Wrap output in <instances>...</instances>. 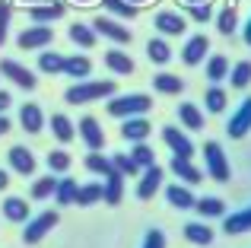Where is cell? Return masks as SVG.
I'll return each instance as SVG.
<instances>
[{"mask_svg":"<svg viewBox=\"0 0 251 248\" xmlns=\"http://www.w3.org/2000/svg\"><path fill=\"white\" fill-rule=\"evenodd\" d=\"M130 159H134L140 169H150L156 162V153H153V147H150L147 140H140V143H134V149H130Z\"/></svg>","mask_w":251,"mask_h":248,"instance_id":"39","label":"cell"},{"mask_svg":"<svg viewBox=\"0 0 251 248\" xmlns=\"http://www.w3.org/2000/svg\"><path fill=\"white\" fill-rule=\"evenodd\" d=\"M242 35H245V45H251V19L245 23V29H242Z\"/></svg>","mask_w":251,"mask_h":248,"instance_id":"50","label":"cell"},{"mask_svg":"<svg viewBox=\"0 0 251 248\" xmlns=\"http://www.w3.org/2000/svg\"><path fill=\"white\" fill-rule=\"evenodd\" d=\"M64 74L74 76V80H86L92 74V61L86 54H74V57H64Z\"/></svg>","mask_w":251,"mask_h":248,"instance_id":"23","label":"cell"},{"mask_svg":"<svg viewBox=\"0 0 251 248\" xmlns=\"http://www.w3.org/2000/svg\"><path fill=\"white\" fill-rule=\"evenodd\" d=\"M162 188V169L156 166H150V169H143V175H140V181H137V198L140 200H150V198H156V191Z\"/></svg>","mask_w":251,"mask_h":248,"instance_id":"12","label":"cell"},{"mask_svg":"<svg viewBox=\"0 0 251 248\" xmlns=\"http://www.w3.org/2000/svg\"><path fill=\"white\" fill-rule=\"evenodd\" d=\"M25 13H29L32 23L45 25V23H54V19H61L64 13H67V6H64L61 0H51V3H32V6H25Z\"/></svg>","mask_w":251,"mask_h":248,"instance_id":"10","label":"cell"},{"mask_svg":"<svg viewBox=\"0 0 251 248\" xmlns=\"http://www.w3.org/2000/svg\"><path fill=\"white\" fill-rule=\"evenodd\" d=\"M248 229H251V207L223 217V232H226V236H239V232H248Z\"/></svg>","mask_w":251,"mask_h":248,"instance_id":"22","label":"cell"},{"mask_svg":"<svg viewBox=\"0 0 251 248\" xmlns=\"http://www.w3.org/2000/svg\"><path fill=\"white\" fill-rule=\"evenodd\" d=\"M102 200V185L99 181H89V185H76V194H74V204L80 207H92Z\"/></svg>","mask_w":251,"mask_h":248,"instance_id":"28","label":"cell"},{"mask_svg":"<svg viewBox=\"0 0 251 248\" xmlns=\"http://www.w3.org/2000/svg\"><path fill=\"white\" fill-rule=\"evenodd\" d=\"M0 74H3L10 83H16L19 89H29V93L38 86V76L32 74L29 67H23L19 61H13V57H3V61H0Z\"/></svg>","mask_w":251,"mask_h":248,"instance_id":"7","label":"cell"},{"mask_svg":"<svg viewBox=\"0 0 251 248\" xmlns=\"http://www.w3.org/2000/svg\"><path fill=\"white\" fill-rule=\"evenodd\" d=\"M111 162H115V169L124 175V178H130V175H137V172H140V166H137V162L130 159L127 153H111Z\"/></svg>","mask_w":251,"mask_h":248,"instance_id":"43","label":"cell"},{"mask_svg":"<svg viewBox=\"0 0 251 248\" xmlns=\"http://www.w3.org/2000/svg\"><path fill=\"white\" fill-rule=\"evenodd\" d=\"M105 67L121 74V76L134 74V61H130V54H124V51H105Z\"/></svg>","mask_w":251,"mask_h":248,"instance_id":"27","label":"cell"},{"mask_svg":"<svg viewBox=\"0 0 251 248\" xmlns=\"http://www.w3.org/2000/svg\"><path fill=\"white\" fill-rule=\"evenodd\" d=\"M10 16H13L10 0H0V48H3L6 35H10Z\"/></svg>","mask_w":251,"mask_h":248,"instance_id":"45","label":"cell"},{"mask_svg":"<svg viewBox=\"0 0 251 248\" xmlns=\"http://www.w3.org/2000/svg\"><path fill=\"white\" fill-rule=\"evenodd\" d=\"M153 25L162 32V35H181V32L188 29L184 16H181V13H172V10H162V13H156Z\"/></svg>","mask_w":251,"mask_h":248,"instance_id":"18","label":"cell"},{"mask_svg":"<svg viewBox=\"0 0 251 248\" xmlns=\"http://www.w3.org/2000/svg\"><path fill=\"white\" fill-rule=\"evenodd\" d=\"M48 127H51V134H54V140L57 143H70L76 137V124L67 118V115H51V121H48Z\"/></svg>","mask_w":251,"mask_h":248,"instance_id":"21","label":"cell"},{"mask_svg":"<svg viewBox=\"0 0 251 248\" xmlns=\"http://www.w3.org/2000/svg\"><path fill=\"white\" fill-rule=\"evenodd\" d=\"M178 118H181V127L203 130V112L194 105V102H181V105H178Z\"/></svg>","mask_w":251,"mask_h":248,"instance_id":"24","label":"cell"},{"mask_svg":"<svg viewBox=\"0 0 251 248\" xmlns=\"http://www.w3.org/2000/svg\"><path fill=\"white\" fill-rule=\"evenodd\" d=\"M188 13H191V19H194V23H207V19L213 16L210 3H207V6H203V3H191V6H188Z\"/></svg>","mask_w":251,"mask_h":248,"instance_id":"46","label":"cell"},{"mask_svg":"<svg viewBox=\"0 0 251 248\" xmlns=\"http://www.w3.org/2000/svg\"><path fill=\"white\" fill-rule=\"evenodd\" d=\"M86 169H89L92 175H99V178H105V181H108V178H124V175L115 169L111 156H102L99 149H96V153H89V156H86Z\"/></svg>","mask_w":251,"mask_h":248,"instance_id":"15","label":"cell"},{"mask_svg":"<svg viewBox=\"0 0 251 248\" xmlns=\"http://www.w3.org/2000/svg\"><path fill=\"white\" fill-rule=\"evenodd\" d=\"M207 51H210V38L207 35H191L188 42H184V48H181V61L188 64V67H194V64H201L203 57H207Z\"/></svg>","mask_w":251,"mask_h":248,"instance_id":"14","label":"cell"},{"mask_svg":"<svg viewBox=\"0 0 251 248\" xmlns=\"http://www.w3.org/2000/svg\"><path fill=\"white\" fill-rule=\"evenodd\" d=\"M143 248H166V232L162 229H150L143 239Z\"/></svg>","mask_w":251,"mask_h":248,"instance_id":"47","label":"cell"},{"mask_svg":"<svg viewBox=\"0 0 251 248\" xmlns=\"http://www.w3.org/2000/svg\"><path fill=\"white\" fill-rule=\"evenodd\" d=\"M226 80H232V89H245L251 83V61H239L235 67H229Z\"/></svg>","mask_w":251,"mask_h":248,"instance_id":"37","label":"cell"},{"mask_svg":"<svg viewBox=\"0 0 251 248\" xmlns=\"http://www.w3.org/2000/svg\"><path fill=\"white\" fill-rule=\"evenodd\" d=\"M127 3H134V6H140V3H143V0H127Z\"/></svg>","mask_w":251,"mask_h":248,"instance_id":"52","label":"cell"},{"mask_svg":"<svg viewBox=\"0 0 251 248\" xmlns=\"http://www.w3.org/2000/svg\"><path fill=\"white\" fill-rule=\"evenodd\" d=\"M6 185H10V178H6V172H3V169H0V191H3Z\"/></svg>","mask_w":251,"mask_h":248,"instance_id":"51","label":"cell"},{"mask_svg":"<svg viewBox=\"0 0 251 248\" xmlns=\"http://www.w3.org/2000/svg\"><path fill=\"white\" fill-rule=\"evenodd\" d=\"M166 198H169V204L172 207H178V210H191L194 207V194H191V188H184V185H169L166 188Z\"/></svg>","mask_w":251,"mask_h":248,"instance_id":"26","label":"cell"},{"mask_svg":"<svg viewBox=\"0 0 251 248\" xmlns=\"http://www.w3.org/2000/svg\"><path fill=\"white\" fill-rule=\"evenodd\" d=\"M67 35H70V42L74 45H80V48H92L96 45V32H92V25H86V23H74L67 29Z\"/></svg>","mask_w":251,"mask_h":248,"instance_id":"30","label":"cell"},{"mask_svg":"<svg viewBox=\"0 0 251 248\" xmlns=\"http://www.w3.org/2000/svg\"><path fill=\"white\" fill-rule=\"evenodd\" d=\"M6 159H10V166H13V172H19V175H25V178H32L35 175V169H38V162H35V156H32V149H25V147H10V153H6Z\"/></svg>","mask_w":251,"mask_h":248,"instance_id":"11","label":"cell"},{"mask_svg":"<svg viewBox=\"0 0 251 248\" xmlns=\"http://www.w3.org/2000/svg\"><path fill=\"white\" fill-rule=\"evenodd\" d=\"M121 198H124V178H108L102 185V200L108 207H118V204H121Z\"/></svg>","mask_w":251,"mask_h":248,"instance_id":"35","label":"cell"},{"mask_svg":"<svg viewBox=\"0 0 251 248\" xmlns=\"http://www.w3.org/2000/svg\"><path fill=\"white\" fill-rule=\"evenodd\" d=\"M150 130H153V124H150L143 115H134V118H124L121 124V137L124 140H130V143H140V140H147L150 137Z\"/></svg>","mask_w":251,"mask_h":248,"instance_id":"16","label":"cell"},{"mask_svg":"<svg viewBox=\"0 0 251 248\" xmlns=\"http://www.w3.org/2000/svg\"><path fill=\"white\" fill-rule=\"evenodd\" d=\"M74 194H76V181H74V178H57V188H54V204H61V207L74 204Z\"/></svg>","mask_w":251,"mask_h":248,"instance_id":"40","label":"cell"},{"mask_svg":"<svg viewBox=\"0 0 251 248\" xmlns=\"http://www.w3.org/2000/svg\"><path fill=\"white\" fill-rule=\"evenodd\" d=\"M194 210L201 213L203 220H210V217H226V204H223L220 198H201V200H194Z\"/></svg>","mask_w":251,"mask_h":248,"instance_id":"33","label":"cell"},{"mask_svg":"<svg viewBox=\"0 0 251 248\" xmlns=\"http://www.w3.org/2000/svg\"><path fill=\"white\" fill-rule=\"evenodd\" d=\"M54 188H57V178H54V172L51 175H45V178H35L32 181V200H48V198H54Z\"/></svg>","mask_w":251,"mask_h":248,"instance_id":"32","label":"cell"},{"mask_svg":"<svg viewBox=\"0 0 251 248\" xmlns=\"http://www.w3.org/2000/svg\"><path fill=\"white\" fill-rule=\"evenodd\" d=\"M226 89L223 86H210L207 89V96H203V102H207V112L210 115H220V112H226Z\"/></svg>","mask_w":251,"mask_h":248,"instance_id":"36","label":"cell"},{"mask_svg":"<svg viewBox=\"0 0 251 248\" xmlns=\"http://www.w3.org/2000/svg\"><path fill=\"white\" fill-rule=\"evenodd\" d=\"M19 124H23L25 134H38V130L45 127V115H42V108H38L35 102H23V108H19Z\"/></svg>","mask_w":251,"mask_h":248,"instance_id":"19","label":"cell"},{"mask_svg":"<svg viewBox=\"0 0 251 248\" xmlns=\"http://www.w3.org/2000/svg\"><path fill=\"white\" fill-rule=\"evenodd\" d=\"M54 42V29L51 25H29V29H23L19 32V38H16V45H19V51H42V48H48V45Z\"/></svg>","mask_w":251,"mask_h":248,"instance_id":"6","label":"cell"},{"mask_svg":"<svg viewBox=\"0 0 251 248\" xmlns=\"http://www.w3.org/2000/svg\"><path fill=\"white\" fill-rule=\"evenodd\" d=\"M184 239H188L191 245H210L213 242V229H210L207 223H188L184 226Z\"/></svg>","mask_w":251,"mask_h":248,"instance_id":"31","label":"cell"},{"mask_svg":"<svg viewBox=\"0 0 251 248\" xmlns=\"http://www.w3.org/2000/svg\"><path fill=\"white\" fill-rule=\"evenodd\" d=\"M248 130H251V96L232 112V118L226 121V134L232 137V140H242Z\"/></svg>","mask_w":251,"mask_h":248,"instance_id":"9","label":"cell"},{"mask_svg":"<svg viewBox=\"0 0 251 248\" xmlns=\"http://www.w3.org/2000/svg\"><path fill=\"white\" fill-rule=\"evenodd\" d=\"M45 162H48L51 172H67L74 159H70V153H64V149H51V153L45 156Z\"/></svg>","mask_w":251,"mask_h":248,"instance_id":"42","label":"cell"},{"mask_svg":"<svg viewBox=\"0 0 251 248\" xmlns=\"http://www.w3.org/2000/svg\"><path fill=\"white\" fill-rule=\"evenodd\" d=\"M162 140H166V147L175 156H184V159H191V156H194V140H191L188 134H181V127H172V124H166V127H162Z\"/></svg>","mask_w":251,"mask_h":248,"instance_id":"8","label":"cell"},{"mask_svg":"<svg viewBox=\"0 0 251 248\" xmlns=\"http://www.w3.org/2000/svg\"><path fill=\"white\" fill-rule=\"evenodd\" d=\"M229 76V61L223 54H213V57H207V80L210 83H223Z\"/></svg>","mask_w":251,"mask_h":248,"instance_id":"34","label":"cell"},{"mask_svg":"<svg viewBox=\"0 0 251 248\" xmlns=\"http://www.w3.org/2000/svg\"><path fill=\"white\" fill-rule=\"evenodd\" d=\"M0 210H3V220H10V223H25L32 207H29V200H23V198H3Z\"/></svg>","mask_w":251,"mask_h":248,"instance_id":"20","label":"cell"},{"mask_svg":"<svg viewBox=\"0 0 251 248\" xmlns=\"http://www.w3.org/2000/svg\"><path fill=\"white\" fill-rule=\"evenodd\" d=\"M38 70L48 74V76L64 74V54L61 51H42V54H38Z\"/></svg>","mask_w":251,"mask_h":248,"instance_id":"29","label":"cell"},{"mask_svg":"<svg viewBox=\"0 0 251 248\" xmlns=\"http://www.w3.org/2000/svg\"><path fill=\"white\" fill-rule=\"evenodd\" d=\"M153 108V99L147 93H130V96H115L108 102V115L115 118H134V115H147Z\"/></svg>","mask_w":251,"mask_h":248,"instance_id":"2","label":"cell"},{"mask_svg":"<svg viewBox=\"0 0 251 248\" xmlns=\"http://www.w3.org/2000/svg\"><path fill=\"white\" fill-rule=\"evenodd\" d=\"M25 3H29V0H25Z\"/></svg>","mask_w":251,"mask_h":248,"instance_id":"54","label":"cell"},{"mask_svg":"<svg viewBox=\"0 0 251 248\" xmlns=\"http://www.w3.org/2000/svg\"><path fill=\"white\" fill-rule=\"evenodd\" d=\"M147 57L153 64H169L172 61V48L162 38H150V45H147Z\"/></svg>","mask_w":251,"mask_h":248,"instance_id":"38","label":"cell"},{"mask_svg":"<svg viewBox=\"0 0 251 248\" xmlns=\"http://www.w3.org/2000/svg\"><path fill=\"white\" fill-rule=\"evenodd\" d=\"M76 3H96V0H76Z\"/></svg>","mask_w":251,"mask_h":248,"instance_id":"53","label":"cell"},{"mask_svg":"<svg viewBox=\"0 0 251 248\" xmlns=\"http://www.w3.org/2000/svg\"><path fill=\"white\" fill-rule=\"evenodd\" d=\"M108 96H115V83L111 80H80L64 93V99L70 105H89V102L108 99Z\"/></svg>","mask_w":251,"mask_h":248,"instance_id":"1","label":"cell"},{"mask_svg":"<svg viewBox=\"0 0 251 248\" xmlns=\"http://www.w3.org/2000/svg\"><path fill=\"white\" fill-rule=\"evenodd\" d=\"M216 29H220L223 35H232V32L239 29V13H235L232 6H226V10L216 16Z\"/></svg>","mask_w":251,"mask_h":248,"instance_id":"41","label":"cell"},{"mask_svg":"<svg viewBox=\"0 0 251 248\" xmlns=\"http://www.w3.org/2000/svg\"><path fill=\"white\" fill-rule=\"evenodd\" d=\"M10 93H6V89H0V115H6V108H10Z\"/></svg>","mask_w":251,"mask_h":248,"instance_id":"48","label":"cell"},{"mask_svg":"<svg viewBox=\"0 0 251 248\" xmlns=\"http://www.w3.org/2000/svg\"><path fill=\"white\" fill-rule=\"evenodd\" d=\"M153 89L162 93V96H178V93H184V80L175 76V74H156L153 76Z\"/></svg>","mask_w":251,"mask_h":248,"instance_id":"25","label":"cell"},{"mask_svg":"<svg viewBox=\"0 0 251 248\" xmlns=\"http://www.w3.org/2000/svg\"><path fill=\"white\" fill-rule=\"evenodd\" d=\"M57 223H61V213H57V210H45V213H38V217H29V220H25V229H23V242L25 245L42 242Z\"/></svg>","mask_w":251,"mask_h":248,"instance_id":"3","label":"cell"},{"mask_svg":"<svg viewBox=\"0 0 251 248\" xmlns=\"http://www.w3.org/2000/svg\"><path fill=\"white\" fill-rule=\"evenodd\" d=\"M76 127H80V137H83V143L92 149V153L105 147V130L99 127V121L92 118V115H86V118H80V124H76Z\"/></svg>","mask_w":251,"mask_h":248,"instance_id":"13","label":"cell"},{"mask_svg":"<svg viewBox=\"0 0 251 248\" xmlns=\"http://www.w3.org/2000/svg\"><path fill=\"white\" fill-rule=\"evenodd\" d=\"M92 32H96V35H102V38H108V42H115V45H127V42H134V32L127 29V25H121L118 23L115 16H96L92 19Z\"/></svg>","mask_w":251,"mask_h":248,"instance_id":"4","label":"cell"},{"mask_svg":"<svg viewBox=\"0 0 251 248\" xmlns=\"http://www.w3.org/2000/svg\"><path fill=\"white\" fill-rule=\"evenodd\" d=\"M203 162H207V178L213 181H229V159L216 140L203 143Z\"/></svg>","mask_w":251,"mask_h":248,"instance_id":"5","label":"cell"},{"mask_svg":"<svg viewBox=\"0 0 251 248\" xmlns=\"http://www.w3.org/2000/svg\"><path fill=\"white\" fill-rule=\"evenodd\" d=\"M10 127H13V124H10V118H6V115H0V137H3Z\"/></svg>","mask_w":251,"mask_h":248,"instance_id":"49","label":"cell"},{"mask_svg":"<svg viewBox=\"0 0 251 248\" xmlns=\"http://www.w3.org/2000/svg\"><path fill=\"white\" fill-rule=\"evenodd\" d=\"M169 169L175 172V178H181L184 185H197V181H203V172L194 166L191 159H184V156H172Z\"/></svg>","mask_w":251,"mask_h":248,"instance_id":"17","label":"cell"},{"mask_svg":"<svg viewBox=\"0 0 251 248\" xmlns=\"http://www.w3.org/2000/svg\"><path fill=\"white\" fill-rule=\"evenodd\" d=\"M105 6H108L115 16H121V19H134L137 13H140L134 3H127V0H105Z\"/></svg>","mask_w":251,"mask_h":248,"instance_id":"44","label":"cell"}]
</instances>
